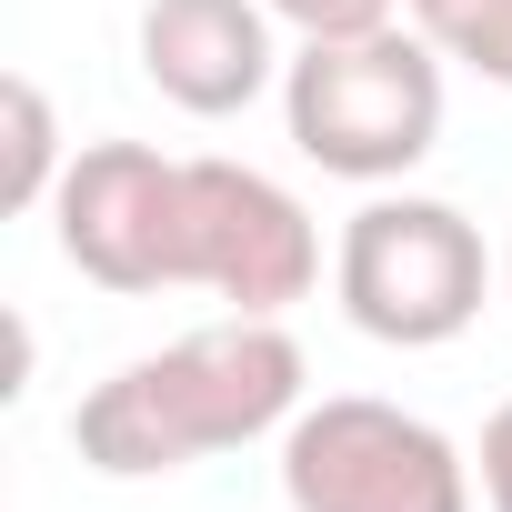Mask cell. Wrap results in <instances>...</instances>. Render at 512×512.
I'll use <instances>...</instances> for the list:
<instances>
[{
    "label": "cell",
    "instance_id": "cell-1",
    "mask_svg": "<svg viewBox=\"0 0 512 512\" xmlns=\"http://www.w3.org/2000/svg\"><path fill=\"white\" fill-rule=\"evenodd\" d=\"M292 412H302V342L262 312H231L211 332H181L171 352L121 362L101 392H81L71 442L91 472L151 482V472H191L231 442L292 432Z\"/></svg>",
    "mask_w": 512,
    "mask_h": 512
},
{
    "label": "cell",
    "instance_id": "cell-2",
    "mask_svg": "<svg viewBox=\"0 0 512 512\" xmlns=\"http://www.w3.org/2000/svg\"><path fill=\"white\" fill-rule=\"evenodd\" d=\"M282 121L332 181H402L442 141V51L392 21L362 41H302L282 71Z\"/></svg>",
    "mask_w": 512,
    "mask_h": 512
},
{
    "label": "cell",
    "instance_id": "cell-3",
    "mask_svg": "<svg viewBox=\"0 0 512 512\" xmlns=\"http://www.w3.org/2000/svg\"><path fill=\"white\" fill-rule=\"evenodd\" d=\"M332 282H342V312L352 332L392 342V352H432L452 332H472L482 312V231L452 211V201H362L342 221V251H332Z\"/></svg>",
    "mask_w": 512,
    "mask_h": 512
},
{
    "label": "cell",
    "instance_id": "cell-4",
    "mask_svg": "<svg viewBox=\"0 0 512 512\" xmlns=\"http://www.w3.org/2000/svg\"><path fill=\"white\" fill-rule=\"evenodd\" d=\"M282 502L292 512H472V472L422 412L332 392L282 432Z\"/></svg>",
    "mask_w": 512,
    "mask_h": 512
},
{
    "label": "cell",
    "instance_id": "cell-5",
    "mask_svg": "<svg viewBox=\"0 0 512 512\" xmlns=\"http://www.w3.org/2000/svg\"><path fill=\"white\" fill-rule=\"evenodd\" d=\"M71 272L101 292H191V161L151 141H81L51 191Z\"/></svg>",
    "mask_w": 512,
    "mask_h": 512
},
{
    "label": "cell",
    "instance_id": "cell-6",
    "mask_svg": "<svg viewBox=\"0 0 512 512\" xmlns=\"http://www.w3.org/2000/svg\"><path fill=\"white\" fill-rule=\"evenodd\" d=\"M191 292H221L231 312L282 322L322 282V231L312 211L251 161H191Z\"/></svg>",
    "mask_w": 512,
    "mask_h": 512
},
{
    "label": "cell",
    "instance_id": "cell-7",
    "mask_svg": "<svg viewBox=\"0 0 512 512\" xmlns=\"http://www.w3.org/2000/svg\"><path fill=\"white\" fill-rule=\"evenodd\" d=\"M141 71L171 111L231 121L272 91V11L262 0H151L141 11Z\"/></svg>",
    "mask_w": 512,
    "mask_h": 512
},
{
    "label": "cell",
    "instance_id": "cell-8",
    "mask_svg": "<svg viewBox=\"0 0 512 512\" xmlns=\"http://www.w3.org/2000/svg\"><path fill=\"white\" fill-rule=\"evenodd\" d=\"M402 11L442 61H462L492 91H512V0H402Z\"/></svg>",
    "mask_w": 512,
    "mask_h": 512
},
{
    "label": "cell",
    "instance_id": "cell-9",
    "mask_svg": "<svg viewBox=\"0 0 512 512\" xmlns=\"http://www.w3.org/2000/svg\"><path fill=\"white\" fill-rule=\"evenodd\" d=\"M0 111H11V171H0V201L11 211H31V201H51L61 191V131H51V101H41V81H11L0 91Z\"/></svg>",
    "mask_w": 512,
    "mask_h": 512
},
{
    "label": "cell",
    "instance_id": "cell-10",
    "mask_svg": "<svg viewBox=\"0 0 512 512\" xmlns=\"http://www.w3.org/2000/svg\"><path fill=\"white\" fill-rule=\"evenodd\" d=\"M262 11L282 31H302V41H362V31L392 21V0H262Z\"/></svg>",
    "mask_w": 512,
    "mask_h": 512
},
{
    "label": "cell",
    "instance_id": "cell-11",
    "mask_svg": "<svg viewBox=\"0 0 512 512\" xmlns=\"http://www.w3.org/2000/svg\"><path fill=\"white\" fill-rule=\"evenodd\" d=\"M482 502H492V512H512V402L482 422Z\"/></svg>",
    "mask_w": 512,
    "mask_h": 512
},
{
    "label": "cell",
    "instance_id": "cell-12",
    "mask_svg": "<svg viewBox=\"0 0 512 512\" xmlns=\"http://www.w3.org/2000/svg\"><path fill=\"white\" fill-rule=\"evenodd\" d=\"M502 282H512V251H502Z\"/></svg>",
    "mask_w": 512,
    "mask_h": 512
}]
</instances>
